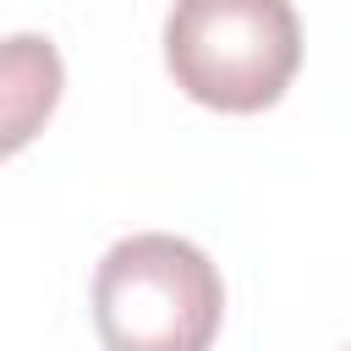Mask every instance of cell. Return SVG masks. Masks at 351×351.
<instances>
[{
    "label": "cell",
    "instance_id": "obj_3",
    "mask_svg": "<svg viewBox=\"0 0 351 351\" xmlns=\"http://www.w3.org/2000/svg\"><path fill=\"white\" fill-rule=\"evenodd\" d=\"M60 88H66V66L44 33L0 38V159L22 154L49 126Z\"/></svg>",
    "mask_w": 351,
    "mask_h": 351
},
{
    "label": "cell",
    "instance_id": "obj_1",
    "mask_svg": "<svg viewBox=\"0 0 351 351\" xmlns=\"http://www.w3.org/2000/svg\"><path fill=\"white\" fill-rule=\"evenodd\" d=\"M219 318V269L186 236H126L93 269V329L104 351H208Z\"/></svg>",
    "mask_w": 351,
    "mask_h": 351
},
{
    "label": "cell",
    "instance_id": "obj_2",
    "mask_svg": "<svg viewBox=\"0 0 351 351\" xmlns=\"http://www.w3.org/2000/svg\"><path fill=\"white\" fill-rule=\"evenodd\" d=\"M165 66L186 99L252 115L291 88L302 22L291 0H176L165 16Z\"/></svg>",
    "mask_w": 351,
    "mask_h": 351
}]
</instances>
